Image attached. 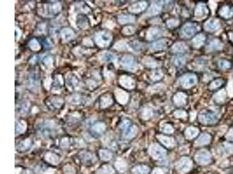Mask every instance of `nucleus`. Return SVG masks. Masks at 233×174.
Listing matches in <instances>:
<instances>
[{
	"mask_svg": "<svg viewBox=\"0 0 233 174\" xmlns=\"http://www.w3.org/2000/svg\"><path fill=\"white\" fill-rule=\"evenodd\" d=\"M211 137L207 133H203L201 135L195 142V144L197 146H202L208 144L210 141Z\"/></svg>",
	"mask_w": 233,
	"mask_h": 174,
	"instance_id": "nucleus-11",
	"label": "nucleus"
},
{
	"mask_svg": "<svg viewBox=\"0 0 233 174\" xmlns=\"http://www.w3.org/2000/svg\"><path fill=\"white\" fill-rule=\"evenodd\" d=\"M197 30V26L195 24L188 23L183 27L182 32L185 36L188 37H191L196 33Z\"/></svg>",
	"mask_w": 233,
	"mask_h": 174,
	"instance_id": "nucleus-6",
	"label": "nucleus"
},
{
	"mask_svg": "<svg viewBox=\"0 0 233 174\" xmlns=\"http://www.w3.org/2000/svg\"><path fill=\"white\" fill-rule=\"evenodd\" d=\"M161 131L163 132H164V133H172L173 132V131H174L173 128L169 124H164V125H163L161 127Z\"/></svg>",
	"mask_w": 233,
	"mask_h": 174,
	"instance_id": "nucleus-23",
	"label": "nucleus"
},
{
	"mask_svg": "<svg viewBox=\"0 0 233 174\" xmlns=\"http://www.w3.org/2000/svg\"><path fill=\"white\" fill-rule=\"evenodd\" d=\"M192 166L191 160L188 157H183L180 159L177 164V169L182 173L189 171Z\"/></svg>",
	"mask_w": 233,
	"mask_h": 174,
	"instance_id": "nucleus-3",
	"label": "nucleus"
},
{
	"mask_svg": "<svg viewBox=\"0 0 233 174\" xmlns=\"http://www.w3.org/2000/svg\"><path fill=\"white\" fill-rule=\"evenodd\" d=\"M195 159L199 164L205 165L210 163L211 160V156L207 150H202L196 154Z\"/></svg>",
	"mask_w": 233,
	"mask_h": 174,
	"instance_id": "nucleus-4",
	"label": "nucleus"
},
{
	"mask_svg": "<svg viewBox=\"0 0 233 174\" xmlns=\"http://www.w3.org/2000/svg\"><path fill=\"white\" fill-rule=\"evenodd\" d=\"M205 40V37L203 34H199L193 40V45L197 47L201 46L203 45Z\"/></svg>",
	"mask_w": 233,
	"mask_h": 174,
	"instance_id": "nucleus-19",
	"label": "nucleus"
},
{
	"mask_svg": "<svg viewBox=\"0 0 233 174\" xmlns=\"http://www.w3.org/2000/svg\"><path fill=\"white\" fill-rule=\"evenodd\" d=\"M206 6L203 5H199L197 7V10H196V15L197 16H203L204 14H206Z\"/></svg>",
	"mask_w": 233,
	"mask_h": 174,
	"instance_id": "nucleus-22",
	"label": "nucleus"
},
{
	"mask_svg": "<svg viewBox=\"0 0 233 174\" xmlns=\"http://www.w3.org/2000/svg\"><path fill=\"white\" fill-rule=\"evenodd\" d=\"M198 129L194 127H189L186 129L185 135L188 139H192L195 138L198 134Z\"/></svg>",
	"mask_w": 233,
	"mask_h": 174,
	"instance_id": "nucleus-18",
	"label": "nucleus"
},
{
	"mask_svg": "<svg viewBox=\"0 0 233 174\" xmlns=\"http://www.w3.org/2000/svg\"><path fill=\"white\" fill-rule=\"evenodd\" d=\"M152 174H164V172L162 169L159 168H156L155 169H153L152 171Z\"/></svg>",
	"mask_w": 233,
	"mask_h": 174,
	"instance_id": "nucleus-34",
	"label": "nucleus"
},
{
	"mask_svg": "<svg viewBox=\"0 0 233 174\" xmlns=\"http://www.w3.org/2000/svg\"><path fill=\"white\" fill-rule=\"evenodd\" d=\"M185 46L182 43H177L173 46L174 51L177 52H182L185 51Z\"/></svg>",
	"mask_w": 233,
	"mask_h": 174,
	"instance_id": "nucleus-24",
	"label": "nucleus"
},
{
	"mask_svg": "<svg viewBox=\"0 0 233 174\" xmlns=\"http://www.w3.org/2000/svg\"><path fill=\"white\" fill-rule=\"evenodd\" d=\"M22 174H34L33 172L29 169H25Z\"/></svg>",
	"mask_w": 233,
	"mask_h": 174,
	"instance_id": "nucleus-36",
	"label": "nucleus"
},
{
	"mask_svg": "<svg viewBox=\"0 0 233 174\" xmlns=\"http://www.w3.org/2000/svg\"><path fill=\"white\" fill-rule=\"evenodd\" d=\"M219 27V23L214 19H210L205 23V29L208 31H213L216 30Z\"/></svg>",
	"mask_w": 233,
	"mask_h": 174,
	"instance_id": "nucleus-13",
	"label": "nucleus"
},
{
	"mask_svg": "<svg viewBox=\"0 0 233 174\" xmlns=\"http://www.w3.org/2000/svg\"><path fill=\"white\" fill-rule=\"evenodd\" d=\"M44 159L47 163L52 165H57L60 162V157L53 152H47L44 156Z\"/></svg>",
	"mask_w": 233,
	"mask_h": 174,
	"instance_id": "nucleus-7",
	"label": "nucleus"
},
{
	"mask_svg": "<svg viewBox=\"0 0 233 174\" xmlns=\"http://www.w3.org/2000/svg\"><path fill=\"white\" fill-rule=\"evenodd\" d=\"M227 139L229 140H233V131L231 130L229 132V133L226 136Z\"/></svg>",
	"mask_w": 233,
	"mask_h": 174,
	"instance_id": "nucleus-35",
	"label": "nucleus"
},
{
	"mask_svg": "<svg viewBox=\"0 0 233 174\" xmlns=\"http://www.w3.org/2000/svg\"><path fill=\"white\" fill-rule=\"evenodd\" d=\"M149 153L152 157L157 160H163L166 156V150L158 144H153L150 146Z\"/></svg>",
	"mask_w": 233,
	"mask_h": 174,
	"instance_id": "nucleus-1",
	"label": "nucleus"
},
{
	"mask_svg": "<svg viewBox=\"0 0 233 174\" xmlns=\"http://www.w3.org/2000/svg\"><path fill=\"white\" fill-rule=\"evenodd\" d=\"M149 171V168L144 165L135 167L132 170V174H147Z\"/></svg>",
	"mask_w": 233,
	"mask_h": 174,
	"instance_id": "nucleus-12",
	"label": "nucleus"
},
{
	"mask_svg": "<svg viewBox=\"0 0 233 174\" xmlns=\"http://www.w3.org/2000/svg\"><path fill=\"white\" fill-rule=\"evenodd\" d=\"M115 166L116 168L118 169L120 172H123L125 171V169L127 167V163L123 160H119L115 162Z\"/></svg>",
	"mask_w": 233,
	"mask_h": 174,
	"instance_id": "nucleus-21",
	"label": "nucleus"
},
{
	"mask_svg": "<svg viewBox=\"0 0 233 174\" xmlns=\"http://www.w3.org/2000/svg\"><path fill=\"white\" fill-rule=\"evenodd\" d=\"M69 144V140L68 138H63L61 142H60V145L61 146L62 148H67Z\"/></svg>",
	"mask_w": 233,
	"mask_h": 174,
	"instance_id": "nucleus-29",
	"label": "nucleus"
},
{
	"mask_svg": "<svg viewBox=\"0 0 233 174\" xmlns=\"http://www.w3.org/2000/svg\"><path fill=\"white\" fill-rule=\"evenodd\" d=\"M222 85V81L221 80H216L211 84L210 88H216Z\"/></svg>",
	"mask_w": 233,
	"mask_h": 174,
	"instance_id": "nucleus-31",
	"label": "nucleus"
},
{
	"mask_svg": "<svg viewBox=\"0 0 233 174\" xmlns=\"http://www.w3.org/2000/svg\"><path fill=\"white\" fill-rule=\"evenodd\" d=\"M167 46L166 42L163 40L156 41L151 45V48L155 51H159L165 49Z\"/></svg>",
	"mask_w": 233,
	"mask_h": 174,
	"instance_id": "nucleus-15",
	"label": "nucleus"
},
{
	"mask_svg": "<svg viewBox=\"0 0 233 174\" xmlns=\"http://www.w3.org/2000/svg\"><path fill=\"white\" fill-rule=\"evenodd\" d=\"M197 82V78L195 76L188 75L183 77L181 80L182 85L185 88L191 87Z\"/></svg>",
	"mask_w": 233,
	"mask_h": 174,
	"instance_id": "nucleus-8",
	"label": "nucleus"
},
{
	"mask_svg": "<svg viewBox=\"0 0 233 174\" xmlns=\"http://www.w3.org/2000/svg\"><path fill=\"white\" fill-rule=\"evenodd\" d=\"M174 116L177 118L185 117L186 116V113H185V112H184V111L179 110V111H177L174 113Z\"/></svg>",
	"mask_w": 233,
	"mask_h": 174,
	"instance_id": "nucleus-30",
	"label": "nucleus"
},
{
	"mask_svg": "<svg viewBox=\"0 0 233 174\" xmlns=\"http://www.w3.org/2000/svg\"><path fill=\"white\" fill-rule=\"evenodd\" d=\"M97 174H115V171L111 165H104L98 168Z\"/></svg>",
	"mask_w": 233,
	"mask_h": 174,
	"instance_id": "nucleus-14",
	"label": "nucleus"
},
{
	"mask_svg": "<svg viewBox=\"0 0 233 174\" xmlns=\"http://www.w3.org/2000/svg\"><path fill=\"white\" fill-rule=\"evenodd\" d=\"M31 141L29 139H26L21 141L16 147L18 152H26L29 150L31 146Z\"/></svg>",
	"mask_w": 233,
	"mask_h": 174,
	"instance_id": "nucleus-10",
	"label": "nucleus"
},
{
	"mask_svg": "<svg viewBox=\"0 0 233 174\" xmlns=\"http://www.w3.org/2000/svg\"><path fill=\"white\" fill-rule=\"evenodd\" d=\"M104 129L105 127L103 124H96L93 127V133H94V135H99L103 132Z\"/></svg>",
	"mask_w": 233,
	"mask_h": 174,
	"instance_id": "nucleus-20",
	"label": "nucleus"
},
{
	"mask_svg": "<svg viewBox=\"0 0 233 174\" xmlns=\"http://www.w3.org/2000/svg\"><path fill=\"white\" fill-rule=\"evenodd\" d=\"M121 128L123 129L124 136L127 138H132L136 134V129L135 127L131 125V123L128 121L125 120L123 123Z\"/></svg>",
	"mask_w": 233,
	"mask_h": 174,
	"instance_id": "nucleus-5",
	"label": "nucleus"
},
{
	"mask_svg": "<svg viewBox=\"0 0 233 174\" xmlns=\"http://www.w3.org/2000/svg\"><path fill=\"white\" fill-rule=\"evenodd\" d=\"M157 138L161 142V143L163 144L167 147H171L174 144V140L173 139L169 138L167 136H165L163 135H159L157 136Z\"/></svg>",
	"mask_w": 233,
	"mask_h": 174,
	"instance_id": "nucleus-16",
	"label": "nucleus"
},
{
	"mask_svg": "<svg viewBox=\"0 0 233 174\" xmlns=\"http://www.w3.org/2000/svg\"><path fill=\"white\" fill-rule=\"evenodd\" d=\"M218 66L222 69L228 68V67L230 66L229 63L226 61H218Z\"/></svg>",
	"mask_w": 233,
	"mask_h": 174,
	"instance_id": "nucleus-27",
	"label": "nucleus"
},
{
	"mask_svg": "<svg viewBox=\"0 0 233 174\" xmlns=\"http://www.w3.org/2000/svg\"><path fill=\"white\" fill-rule=\"evenodd\" d=\"M159 7H160L159 5H157V4H154V5L152 6V9H151V10L152 11V12H154V14H157V13H158V12H159L158 11L160 10V8Z\"/></svg>",
	"mask_w": 233,
	"mask_h": 174,
	"instance_id": "nucleus-33",
	"label": "nucleus"
},
{
	"mask_svg": "<svg viewBox=\"0 0 233 174\" xmlns=\"http://www.w3.org/2000/svg\"><path fill=\"white\" fill-rule=\"evenodd\" d=\"M161 31L160 29L156 28V27H153L150 29L149 32H148V38L151 39V40H154L160 36Z\"/></svg>",
	"mask_w": 233,
	"mask_h": 174,
	"instance_id": "nucleus-17",
	"label": "nucleus"
},
{
	"mask_svg": "<svg viewBox=\"0 0 233 174\" xmlns=\"http://www.w3.org/2000/svg\"><path fill=\"white\" fill-rule=\"evenodd\" d=\"M82 160L86 161H88L92 159V155L89 153H83L82 155Z\"/></svg>",
	"mask_w": 233,
	"mask_h": 174,
	"instance_id": "nucleus-28",
	"label": "nucleus"
},
{
	"mask_svg": "<svg viewBox=\"0 0 233 174\" xmlns=\"http://www.w3.org/2000/svg\"><path fill=\"white\" fill-rule=\"evenodd\" d=\"M24 130V128L23 125H21L20 124H16L15 131L16 133H21Z\"/></svg>",
	"mask_w": 233,
	"mask_h": 174,
	"instance_id": "nucleus-32",
	"label": "nucleus"
},
{
	"mask_svg": "<svg viewBox=\"0 0 233 174\" xmlns=\"http://www.w3.org/2000/svg\"><path fill=\"white\" fill-rule=\"evenodd\" d=\"M185 63V59L182 57H177L175 59V63L177 66H181Z\"/></svg>",
	"mask_w": 233,
	"mask_h": 174,
	"instance_id": "nucleus-26",
	"label": "nucleus"
},
{
	"mask_svg": "<svg viewBox=\"0 0 233 174\" xmlns=\"http://www.w3.org/2000/svg\"><path fill=\"white\" fill-rule=\"evenodd\" d=\"M199 121L204 124H212L216 122L218 116L213 111L207 110L199 114Z\"/></svg>",
	"mask_w": 233,
	"mask_h": 174,
	"instance_id": "nucleus-2",
	"label": "nucleus"
},
{
	"mask_svg": "<svg viewBox=\"0 0 233 174\" xmlns=\"http://www.w3.org/2000/svg\"><path fill=\"white\" fill-rule=\"evenodd\" d=\"M124 64L125 65L127 66L131 67L134 65V59L131 57H127Z\"/></svg>",
	"mask_w": 233,
	"mask_h": 174,
	"instance_id": "nucleus-25",
	"label": "nucleus"
},
{
	"mask_svg": "<svg viewBox=\"0 0 233 174\" xmlns=\"http://www.w3.org/2000/svg\"><path fill=\"white\" fill-rule=\"evenodd\" d=\"M98 156L102 161H107L113 159V154L107 149H101L98 152Z\"/></svg>",
	"mask_w": 233,
	"mask_h": 174,
	"instance_id": "nucleus-9",
	"label": "nucleus"
}]
</instances>
